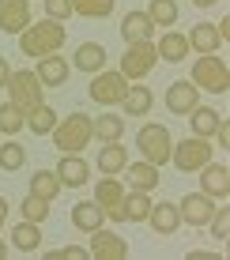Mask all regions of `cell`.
I'll list each match as a JSON object with an SVG mask.
<instances>
[{"mask_svg":"<svg viewBox=\"0 0 230 260\" xmlns=\"http://www.w3.org/2000/svg\"><path fill=\"white\" fill-rule=\"evenodd\" d=\"M64 38H68L64 23H53V19H42V23L26 26V30L19 34V49L26 53V57L42 60V57H49V53H60V46H64Z\"/></svg>","mask_w":230,"mask_h":260,"instance_id":"cell-1","label":"cell"},{"mask_svg":"<svg viewBox=\"0 0 230 260\" xmlns=\"http://www.w3.org/2000/svg\"><path fill=\"white\" fill-rule=\"evenodd\" d=\"M49 136H53V147H57L60 155H79V151H87V143L94 140V117H87V113H68L64 121H57V128H53Z\"/></svg>","mask_w":230,"mask_h":260,"instance_id":"cell-2","label":"cell"},{"mask_svg":"<svg viewBox=\"0 0 230 260\" xmlns=\"http://www.w3.org/2000/svg\"><path fill=\"white\" fill-rule=\"evenodd\" d=\"M192 87H196V91H211V94H226L230 91V68H226V60H219L215 53L192 60Z\"/></svg>","mask_w":230,"mask_h":260,"instance_id":"cell-3","label":"cell"},{"mask_svg":"<svg viewBox=\"0 0 230 260\" xmlns=\"http://www.w3.org/2000/svg\"><path fill=\"white\" fill-rule=\"evenodd\" d=\"M170 162H174L178 174H196L200 166L211 162V143L204 136H189V140L174 143L170 147Z\"/></svg>","mask_w":230,"mask_h":260,"instance_id":"cell-4","label":"cell"},{"mask_svg":"<svg viewBox=\"0 0 230 260\" xmlns=\"http://www.w3.org/2000/svg\"><path fill=\"white\" fill-rule=\"evenodd\" d=\"M170 147H174V140H170L166 124H144L136 132V151L144 155V162H155V166L170 162Z\"/></svg>","mask_w":230,"mask_h":260,"instance_id":"cell-5","label":"cell"},{"mask_svg":"<svg viewBox=\"0 0 230 260\" xmlns=\"http://www.w3.org/2000/svg\"><path fill=\"white\" fill-rule=\"evenodd\" d=\"M4 91H12V106L23 113H30L34 106H42V79L34 76L30 68H23V72H12V79H8V87Z\"/></svg>","mask_w":230,"mask_h":260,"instance_id":"cell-6","label":"cell"},{"mask_svg":"<svg viewBox=\"0 0 230 260\" xmlns=\"http://www.w3.org/2000/svg\"><path fill=\"white\" fill-rule=\"evenodd\" d=\"M151 68H155V42H128L117 72L125 79H144Z\"/></svg>","mask_w":230,"mask_h":260,"instance_id":"cell-7","label":"cell"},{"mask_svg":"<svg viewBox=\"0 0 230 260\" xmlns=\"http://www.w3.org/2000/svg\"><path fill=\"white\" fill-rule=\"evenodd\" d=\"M125 91H128V79L121 76V72H98V76L91 79V87H87V94L98 106H117L121 98H125Z\"/></svg>","mask_w":230,"mask_h":260,"instance_id":"cell-8","label":"cell"},{"mask_svg":"<svg viewBox=\"0 0 230 260\" xmlns=\"http://www.w3.org/2000/svg\"><path fill=\"white\" fill-rule=\"evenodd\" d=\"M121 200H125V185L113 181V174H106V181L94 185V204L106 211V219L125 222V211H121Z\"/></svg>","mask_w":230,"mask_h":260,"instance_id":"cell-9","label":"cell"},{"mask_svg":"<svg viewBox=\"0 0 230 260\" xmlns=\"http://www.w3.org/2000/svg\"><path fill=\"white\" fill-rule=\"evenodd\" d=\"M200 192H204L208 200H226L230 196V170L223 162L200 166Z\"/></svg>","mask_w":230,"mask_h":260,"instance_id":"cell-10","label":"cell"},{"mask_svg":"<svg viewBox=\"0 0 230 260\" xmlns=\"http://www.w3.org/2000/svg\"><path fill=\"white\" fill-rule=\"evenodd\" d=\"M94 260H125L128 256V241L110 234V230H91V249H87Z\"/></svg>","mask_w":230,"mask_h":260,"instance_id":"cell-11","label":"cell"},{"mask_svg":"<svg viewBox=\"0 0 230 260\" xmlns=\"http://www.w3.org/2000/svg\"><path fill=\"white\" fill-rule=\"evenodd\" d=\"M30 26V0H0V30L23 34Z\"/></svg>","mask_w":230,"mask_h":260,"instance_id":"cell-12","label":"cell"},{"mask_svg":"<svg viewBox=\"0 0 230 260\" xmlns=\"http://www.w3.org/2000/svg\"><path fill=\"white\" fill-rule=\"evenodd\" d=\"M200 106V91L192 87V79L185 83V79H178V83H170V91H166V110L178 113V117H185V113H192Z\"/></svg>","mask_w":230,"mask_h":260,"instance_id":"cell-13","label":"cell"},{"mask_svg":"<svg viewBox=\"0 0 230 260\" xmlns=\"http://www.w3.org/2000/svg\"><path fill=\"white\" fill-rule=\"evenodd\" d=\"M57 177H60V185H64V189H79V185L91 181V166H87L83 155H60Z\"/></svg>","mask_w":230,"mask_h":260,"instance_id":"cell-14","label":"cell"},{"mask_svg":"<svg viewBox=\"0 0 230 260\" xmlns=\"http://www.w3.org/2000/svg\"><path fill=\"white\" fill-rule=\"evenodd\" d=\"M147 222H151L155 234L170 238V234H178V226H181V211H178V204H170V200L151 204V211H147Z\"/></svg>","mask_w":230,"mask_h":260,"instance_id":"cell-15","label":"cell"},{"mask_svg":"<svg viewBox=\"0 0 230 260\" xmlns=\"http://www.w3.org/2000/svg\"><path fill=\"white\" fill-rule=\"evenodd\" d=\"M178 211H181V219L189 222V226H208V219L215 215V200H208L204 192H192L178 204Z\"/></svg>","mask_w":230,"mask_h":260,"instance_id":"cell-16","label":"cell"},{"mask_svg":"<svg viewBox=\"0 0 230 260\" xmlns=\"http://www.w3.org/2000/svg\"><path fill=\"white\" fill-rule=\"evenodd\" d=\"M34 76L42 79V87H64V83H68V76H72V68H68V60L60 57V53H49V57H42V60H38Z\"/></svg>","mask_w":230,"mask_h":260,"instance_id":"cell-17","label":"cell"},{"mask_svg":"<svg viewBox=\"0 0 230 260\" xmlns=\"http://www.w3.org/2000/svg\"><path fill=\"white\" fill-rule=\"evenodd\" d=\"M155 57L166 60V64H181V60L189 57V38L178 34V30H166L162 38H158V46H155Z\"/></svg>","mask_w":230,"mask_h":260,"instance_id":"cell-18","label":"cell"},{"mask_svg":"<svg viewBox=\"0 0 230 260\" xmlns=\"http://www.w3.org/2000/svg\"><path fill=\"white\" fill-rule=\"evenodd\" d=\"M155 34V23L147 19V12H125V19H121V38L128 42H151Z\"/></svg>","mask_w":230,"mask_h":260,"instance_id":"cell-19","label":"cell"},{"mask_svg":"<svg viewBox=\"0 0 230 260\" xmlns=\"http://www.w3.org/2000/svg\"><path fill=\"white\" fill-rule=\"evenodd\" d=\"M121 106H125V117H147L151 106H155V94H151V87L136 83V87H128V91H125Z\"/></svg>","mask_w":230,"mask_h":260,"instance_id":"cell-20","label":"cell"},{"mask_svg":"<svg viewBox=\"0 0 230 260\" xmlns=\"http://www.w3.org/2000/svg\"><path fill=\"white\" fill-rule=\"evenodd\" d=\"M125 181L136 192H151L155 185H158V166L155 162H128L125 166Z\"/></svg>","mask_w":230,"mask_h":260,"instance_id":"cell-21","label":"cell"},{"mask_svg":"<svg viewBox=\"0 0 230 260\" xmlns=\"http://www.w3.org/2000/svg\"><path fill=\"white\" fill-rule=\"evenodd\" d=\"M219 46H223V38H219L215 23H196L189 34V49H196L200 57H208V53H219Z\"/></svg>","mask_w":230,"mask_h":260,"instance_id":"cell-22","label":"cell"},{"mask_svg":"<svg viewBox=\"0 0 230 260\" xmlns=\"http://www.w3.org/2000/svg\"><path fill=\"white\" fill-rule=\"evenodd\" d=\"M102 219H106V211H102L94 200H79L76 208H72V226H76V230H83V234L98 230V226H102Z\"/></svg>","mask_w":230,"mask_h":260,"instance_id":"cell-23","label":"cell"},{"mask_svg":"<svg viewBox=\"0 0 230 260\" xmlns=\"http://www.w3.org/2000/svg\"><path fill=\"white\" fill-rule=\"evenodd\" d=\"M94 166L102 170V174H121V170L128 166V151L121 147V140H113V143H106V147L94 155Z\"/></svg>","mask_w":230,"mask_h":260,"instance_id":"cell-24","label":"cell"},{"mask_svg":"<svg viewBox=\"0 0 230 260\" xmlns=\"http://www.w3.org/2000/svg\"><path fill=\"white\" fill-rule=\"evenodd\" d=\"M72 60H76L79 72H91V76H94V72H102V64H106V46H102V42H83Z\"/></svg>","mask_w":230,"mask_h":260,"instance_id":"cell-25","label":"cell"},{"mask_svg":"<svg viewBox=\"0 0 230 260\" xmlns=\"http://www.w3.org/2000/svg\"><path fill=\"white\" fill-rule=\"evenodd\" d=\"M57 121H60V117H57V110H53V106H46V102L34 106V110L23 117V124L34 132V136H49V132L57 128Z\"/></svg>","mask_w":230,"mask_h":260,"instance_id":"cell-26","label":"cell"},{"mask_svg":"<svg viewBox=\"0 0 230 260\" xmlns=\"http://www.w3.org/2000/svg\"><path fill=\"white\" fill-rule=\"evenodd\" d=\"M12 245L19 249V253H38V245H42V230H38V222L23 219L19 226H12Z\"/></svg>","mask_w":230,"mask_h":260,"instance_id":"cell-27","label":"cell"},{"mask_svg":"<svg viewBox=\"0 0 230 260\" xmlns=\"http://www.w3.org/2000/svg\"><path fill=\"white\" fill-rule=\"evenodd\" d=\"M64 185H60V177H57V170H34V177H30V192L34 196H42V200H53Z\"/></svg>","mask_w":230,"mask_h":260,"instance_id":"cell-28","label":"cell"},{"mask_svg":"<svg viewBox=\"0 0 230 260\" xmlns=\"http://www.w3.org/2000/svg\"><path fill=\"white\" fill-rule=\"evenodd\" d=\"M121 136H125V117H117V113H102V117H94V140L113 143Z\"/></svg>","mask_w":230,"mask_h":260,"instance_id":"cell-29","label":"cell"},{"mask_svg":"<svg viewBox=\"0 0 230 260\" xmlns=\"http://www.w3.org/2000/svg\"><path fill=\"white\" fill-rule=\"evenodd\" d=\"M121 211H125V219H128V222H147V211H151V196L132 189V196H125V200H121Z\"/></svg>","mask_w":230,"mask_h":260,"instance_id":"cell-30","label":"cell"},{"mask_svg":"<svg viewBox=\"0 0 230 260\" xmlns=\"http://www.w3.org/2000/svg\"><path fill=\"white\" fill-rule=\"evenodd\" d=\"M178 0H151L147 4V19H151L155 26H174L178 23Z\"/></svg>","mask_w":230,"mask_h":260,"instance_id":"cell-31","label":"cell"},{"mask_svg":"<svg viewBox=\"0 0 230 260\" xmlns=\"http://www.w3.org/2000/svg\"><path fill=\"white\" fill-rule=\"evenodd\" d=\"M189 117H192V121H189V124H192V136H204V140L211 136V132H215V124L223 121L215 110H211V106H196Z\"/></svg>","mask_w":230,"mask_h":260,"instance_id":"cell-32","label":"cell"},{"mask_svg":"<svg viewBox=\"0 0 230 260\" xmlns=\"http://www.w3.org/2000/svg\"><path fill=\"white\" fill-rule=\"evenodd\" d=\"M113 4L117 0H72V12L83 19H106V15H113Z\"/></svg>","mask_w":230,"mask_h":260,"instance_id":"cell-33","label":"cell"},{"mask_svg":"<svg viewBox=\"0 0 230 260\" xmlns=\"http://www.w3.org/2000/svg\"><path fill=\"white\" fill-rule=\"evenodd\" d=\"M26 166V147L23 143H4L0 147V170L4 174H15V170H23Z\"/></svg>","mask_w":230,"mask_h":260,"instance_id":"cell-34","label":"cell"},{"mask_svg":"<svg viewBox=\"0 0 230 260\" xmlns=\"http://www.w3.org/2000/svg\"><path fill=\"white\" fill-rule=\"evenodd\" d=\"M23 219H30V222H46L49 219V200H42V196H34V192H26V200H23Z\"/></svg>","mask_w":230,"mask_h":260,"instance_id":"cell-35","label":"cell"},{"mask_svg":"<svg viewBox=\"0 0 230 260\" xmlns=\"http://www.w3.org/2000/svg\"><path fill=\"white\" fill-rule=\"evenodd\" d=\"M19 128H26V124H23V113L15 110L12 102H4V106H0V132H4V136H15Z\"/></svg>","mask_w":230,"mask_h":260,"instance_id":"cell-36","label":"cell"},{"mask_svg":"<svg viewBox=\"0 0 230 260\" xmlns=\"http://www.w3.org/2000/svg\"><path fill=\"white\" fill-rule=\"evenodd\" d=\"M208 222H211V234H215V241H226V238H230V208H219Z\"/></svg>","mask_w":230,"mask_h":260,"instance_id":"cell-37","label":"cell"},{"mask_svg":"<svg viewBox=\"0 0 230 260\" xmlns=\"http://www.w3.org/2000/svg\"><path fill=\"white\" fill-rule=\"evenodd\" d=\"M46 15L53 23H64L68 15H76L72 12V0H46Z\"/></svg>","mask_w":230,"mask_h":260,"instance_id":"cell-38","label":"cell"},{"mask_svg":"<svg viewBox=\"0 0 230 260\" xmlns=\"http://www.w3.org/2000/svg\"><path fill=\"white\" fill-rule=\"evenodd\" d=\"M91 253L87 249H79V245H64V249H53L49 253V260H87Z\"/></svg>","mask_w":230,"mask_h":260,"instance_id":"cell-39","label":"cell"},{"mask_svg":"<svg viewBox=\"0 0 230 260\" xmlns=\"http://www.w3.org/2000/svg\"><path fill=\"white\" fill-rule=\"evenodd\" d=\"M211 136L219 140V147H226V143H230V124H226V121H219V124H215V132H211Z\"/></svg>","mask_w":230,"mask_h":260,"instance_id":"cell-40","label":"cell"},{"mask_svg":"<svg viewBox=\"0 0 230 260\" xmlns=\"http://www.w3.org/2000/svg\"><path fill=\"white\" fill-rule=\"evenodd\" d=\"M8 79H12V64H8V57H0V91L8 87Z\"/></svg>","mask_w":230,"mask_h":260,"instance_id":"cell-41","label":"cell"},{"mask_svg":"<svg viewBox=\"0 0 230 260\" xmlns=\"http://www.w3.org/2000/svg\"><path fill=\"white\" fill-rule=\"evenodd\" d=\"M4 222H8V200L0 196V230H4Z\"/></svg>","mask_w":230,"mask_h":260,"instance_id":"cell-42","label":"cell"},{"mask_svg":"<svg viewBox=\"0 0 230 260\" xmlns=\"http://www.w3.org/2000/svg\"><path fill=\"white\" fill-rule=\"evenodd\" d=\"M196 8H211V4H219V0H192Z\"/></svg>","mask_w":230,"mask_h":260,"instance_id":"cell-43","label":"cell"},{"mask_svg":"<svg viewBox=\"0 0 230 260\" xmlns=\"http://www.w3.org/2000/svg\"><path fill=\"white\" fill-rule=\"evenodd\" d=\"M0 260H8V241H0Z\"/></svg>","mask_w":230,"mask_h":260,"instance_id":"cell-44","label":"cell"}]
</instances>
